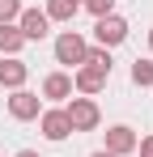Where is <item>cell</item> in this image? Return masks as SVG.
Segmentation results:
<instances>
[{
	"label": "cell",
	"mask_w": 153,
	"mask_h": 157,
	"mask_svg": "<svg viewBox=\"0 0 153 157\" xmlns=\"http://www.w3.org/2000/svg\"><path fill=\"white\" fill-rule=\"evenodd\" d=\"M136 132L128 128V123H115V128H106V153L111 157H128V153H136Z\"/></svg>",
	"instance_id": "7"
},
{
	"label": "cell",
	"mask_w": 153,
	"mask_h": 157,
	"mask_svg": "<svg viewBox=\"0 0 153 157\" xmlns=\"http://www.w3.org/2000/svg\"><path fill=\"white\" fill-rule=\"evenodd\" d=\"M94 38H98V47L111 51V47H119V43L128 38V21L119 17V13H106V17L94 21Z\"/></svg>",
	"instance_id": "3"
},
{
	"label": "cell",
	"mask_w": 153,
	"mask_h": 157,
	"mask_svg": "<svg viewBox=\"0 0 153 157\" xmlns=\"http://www.w3.org/2000/svg\"><path fill=\"white\" fill-rule=\"evenodd\" d=\"M85 9H89L94 21H98V17H106V13H115V0H85Z\"/></svg>",
	"instance_id": "16"
},
{
	"label": "cell",
	"mask_w": 153,
	"mask_h": 157,
	"mask_svg": "<svg viewBox=\"0 0 153 157\" xmlns=\"http://www.w3.org/2000/svg\"><path fill=\"white\" fill-rule=\"evenodd\" d=\"M89 157H111V153H106V149H98V153H89Z\"/></svg>",
	"instance_id": "19"
},
{
	"label": "cell",
	"mask_w": 153,
	"mask_h": 157,
	"mask_svg": "<svg viewBox=\"0 0 153 157\" xmlns=\"http://www.w3.org/2000/svg\"><path fill=\"white\" fill-rule=\"evenodd\" d=\"M22 47H26L22 30H17V26H0V55H17Z\"/></svg>",
	"instance_id": "11"
},
{
	"label": "cell",
	"mask_w": 153,
	"mask_h": 157,
	"mask_svg": "<svg viewBox=\"0 0 153 157\" xmlns=\"http://www.w3.org/2000/svg\"><path fill=\"white\" fill-rule=\"evenodd\" d=\"M17 157H38V153H34V149H22V153H17Z\"/></svg>",
	"instance_id": "18"
},
{
	"label": "cell",
	"mask_w": 153,
	"mask_h": 157,
	"mask_svg": "<svg viewBox=\"0 0 153 157\" xmlns=\"http://www.w3.org/2000/svg\"><path fill=\"white\" fill-rule=\"evenodd\" d=\"M43 98H51V102H68V98H73V77H68V72H51V77L43 81Z\"/></svg>",
	"instance_id": "10"
},
{
	"label": "cell",
	"mask_w": 153,
	"mask_h": 157,
	"mask_svg": "<svg viewBox=\"0 0 153 157\" xmlns=\"http://www.w3.org/2000/svg\"><path fill=\"white\" fill-rule=\"evenodd\" d=\"M47 21H73L76 17V4H68V0H47Z\"/></svg>",
	"instance_id": "12"
},
{
	"label": "cell",
	"mask_w": 153,
	"mask_h": 157,
	"mask_svg": "<svg viewBox=\"0 0 153 157\" xmlns=\"http://www.w3.org/2000/svg\"><path fill=\"white\" fill-rule=\"evenodd\" d=\"M26 77H30V68H26L17 55H4V59H0V85H4V89H22Z\"/></svg>",
	"instance_id": "8"
},
{
	"label": "cell",
	"mask_w": 153,
	"mask_h": 157,
	"mask_svg": "<svg viewBox=\"0 0 153 157\" xmlns=\"http://www.w3.org/2000/svg\"><path fill=\"white\" fill-rule=\"evenodd\" d=\"M17 30H22V38H26V43H43V38L51 34V21H47V13H43V9H22Z\"/></svg>",
	"instance_id": "5"
},
{
	"label": "cell",
	"mask_w": 153,
	"mask_h": 157,
	"mask_svg": "<svg viewBox=\"0 0 153 157\" xmlns=\"http://www.w3.org/2000/svg\"><path fill=\"white\" fill-rule=\"evenodd\" d=\"M64 115H68L73 132H94L102 123V110H98L94 98H68V102H64Z\"/></svg>",
	"instance_id": "1"
},
{
	"label": "cell",
	"mask_w": 153,
	"mask_h": 157,
	"mask_svg": "<svg viewBox=\"0 0 153 157\" xmlns=\"http://www.w3.org/2000/svg\"><path fill=\"white\" fill-rule=\"evenodd\" d=\"M85 51H89V43L76 34V30H64L60 38H55V64H68V68H81L85 64Z\"/></svg>",
	"instance_id": "2"
},
{
	"label": "cell",
	"mask_w": 153,
	"mask_h": 157,
	"mask_svg": "<svg viewBox=\"0 0 153 157\" xmlns=\"http://www.w3.org/2000/svg\"><path fill=\"white\" fill-rule=\"evenodd\" d=\"M132 85H140V89L153 85V59H136L132 64Z\"/></svg>",
	"instance_id": "14"
},
{
	"label": "cell",
	"mask_w": 153,
	"mask_h": 157,
	"mask_svg": "<svg viewBox=\"0 0 153 157\" xmlns=\"http://www.w3.org/2000/svg\"><path fill=\"white\" fill-rule=\"evenodd\" d=\"M85 64L111 77V64H115V59H111V51H106V47H89V51H85Z\"/></svg>",
	"instance_id": "13"
},
{
	"label": "cell",
	"mask_w": 153,
	"mask_h": 157,
	"mask_svg": "<svg viewBox=\"0 0 153 157\" xmlns=\"http://www.w3.org/2000/svg\"><path fill=\"white\" fill-rule=\"evenodd\" d=\"M68 4H85V0H68Z\"/></svg>",
	"instance_id": "21"
},
{
	"label": "cell",
	"mask_w": 153,
	"mask_h": 157,
	"mask_svg": "<svg viewBox=\"0 0 153 157\" xmlns=\"http://www.w3.org/2000/svg\"><path fill=\"white\" fill-rule=\"evenodd\" d=\"M38 128H43V136H47L51 144H60V140H68V136H73V123H68L64 106H51V110H43V115H38Z\"/></svg>",
	"instance_id": "4"
},
{
	"label": "cell",
	"mask_w": 153,
	"mask_h": 157,
	"mask_svg": "<svg viewBox=\"0 0 153 157\" xmlns=\"http://www.w3.org/2000/svg\"><path fill=\"white\" fill-rule=\"evenodd\" d=\"M136 153H140V157H153V136H145V140H136Z\"/></svg>",
	"instance_id": "17"
},
{
	"label": "cell",
	"mask_w": 153,
	"mask_h": 157,
	"mask_svg": "<svg viewBox=\"0 0 153 157\" xmlns=\"http://www.w3.org/2000/svg\"><path fill=\"white\" fill-rule=\"evenodd\" d=\"M9 115L13 119H38L43 115V98L38 94H30V89H13V98H9Z\"/></svg>",
	"instance_id": "6"
},
{
	"label": "cell",
	"mask_w": 153,
	"mask_h": 157,
	"mask_svg": "<svg viewBox=\"0 0 153 157\" xmlns=\"http://www.w3.org/2000/svg\"><path fill=\"white\" fill-rule=\"evenodd\" d=\"M102 85H106V72L89 68V64H81V68H76V77H73V89H76V94H85V98H89V94H98Z\"/></svg>",
	"instance_id": "9"
},
{
	"label": "cell",
	"mask_w": 153,
	"mask_h": 157,
	"mask_svg": "<svg viewBox=\"0 0 153 157\" xmlns=\"http://www.w3.org/2000/svg\"><path fill=\"white\" fill-rule=\"evenodd\" d=\"M22 17V0H0V26H17Z\"/></svg>",
	"instance_id": "15"
},
{
	"label": "cell",
	"mask_w": 153,
	"mask_h": 157,
	"mask_svg": "<svg viewBox=\"0 0 153 157\" xmlns=\"http://www.w3.org/2000/svg\"><path fill=\"white\" fill-rule=\"evenodd\" d=\"M149 51H153V26H149Z\"/></svg>",
	"instance_id": "20"
}]
</instances>
